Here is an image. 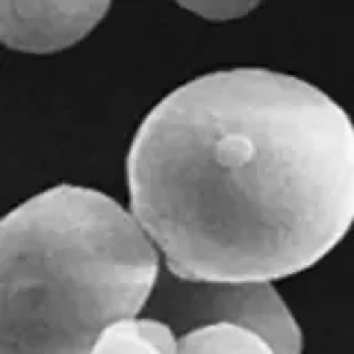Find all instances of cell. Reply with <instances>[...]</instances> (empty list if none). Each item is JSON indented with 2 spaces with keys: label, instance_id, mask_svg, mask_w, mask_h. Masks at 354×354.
<instances>
[{
  "label": "cell",
  "instance_id": "cell-4",
  "mask_svg": "<svg viewBox=\"0 0 354 354\" xmlns=\"http://www.w3.org/2000/svg\"><path fill=\"white\" fill-rule=\"evenodd\" d=\"M109 3H0V38L22 53H55L84 40Z\"/></svg>",
  "mask_w": 354,
  "mask_h": 354
},
{
  "label": "cell",
  "instance_id": "cell-5",
  "mask_svg": "<svg viewBox=\"0 0 354 354\" xmlns=\"http://www.w3.org/2000/svg\"><path fill=\"white\" fill-rule=\"evenodd\" d=\"M180 337L149 317H136L111 326L91 354H177Z\"/></svg>",
  "mask_w": 354,
  "mask_h": 354
},
{
  "label": "cell",
  "instance_id": "cell-2",
  "mask_svg": "<svg viewBox=\"0 0 354 354\" xmlns=\"http://www.w3.org/2000/svg\"><path fill=\"white\" fill-rule=\"evenodd\" d=\"M162 266L113 197L62 184L27 199L0 224V354H91L144 315Z\"/></svg>",
  "mask_w": 354,
  "mask_h": 354
},
{
  "label": "cell",
  "instance_id": "cell-3",
  "mask_svg": "<svg viewBox=\"0 0 354 354\" xmlns=\"http://www.w3.org/2000/svg\"><path fill=\"white\" fill-rule=\"evenodd\" d=\"M142 317L169 326L177 337L210 326H235L259 335L277 354H301L304 335L283 297L268 281H193L162 266Z\"/></svg>",
  "mask_w": 354,
  "mask_h": 354
},
{
  "label": "cell",
  "instance_id": "cell-1",
  "mask_svg": "<svg viewBox=\"0 0 354 354\" xmlns=\"http://www.w3.org/2000/svg\"><path fill=\"white\" fill-rule=\"evenodd\" d=\"M131 213L175 277L268 281L313 268L354 221V124L301 77L199 75L140 124Z\"/></svg>",
  "mask_w": 354,
  "mask_h": 354
},
{
  "label": "cell",
  "instance_id": "cell-7",
  "mask_svg": "<svg viewBox=\"0 0 354 354\" xmlns=\"http://www.w3.org/2000/svg\"><path fill=\"white\" fill-rule=\"evenodd\" d=\"M182 7L208 22H228L248 16L257 7V3H241V0H230V3L228 0H213L210 3V0H204V3H182Z\"/></svg>",
  "mask_w": 354,
  "mask_h": 354
},
{
  "label": "cell",
  "instance_id": "cell-6",
  "mask_svg": "<svg viewBox=\"0 0 354 354\" xmlns=\"http://www.w3.org/2000/svg\"><path fill=\"white\" fill-rule=\"evenodd\" d=\"M177 354H277L259 335L235 326H210L180 337Z\"/></svg>",
  "mask_w": 354,
  "mask_h": 354
}]
</instances>
